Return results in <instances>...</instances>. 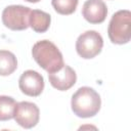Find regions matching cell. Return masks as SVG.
Here are the masks:
<instances>
[{"label":"cell","mask_w":131,"mask_h":131,"mask_svg":"<svg viewBox=\"0 0 131 131\" xmlns=\"http://www.w3.org/2000/svg\"><path fill=\"white\" fill-rule=\"evenodd\" d=\"M31 9L24 5H9L2 11L3 25L12 31L27 30L29 25V16Z\"/></svg>","instance_id":"5b68a950"},{"label":"cell","mask_w":131,"mask_h":131,"mask_svg":"<svg viewBox=\"0 0 131 131\" xmlns=\"http://www.w3.org/2000/svg\"><path fill=\"white\" fill-rule=\"evenodd\" d=\"M13 118L20 127L31 129L38 124L40 111L37 104L34 102L20 101L15 105Z\"/></svg>","instance_id":"8992f818"},{"label":"cell","mask_w":131,"mask_h":131,"mask_svg":"<svg viewBox=\"0 0 131 131\" xmlns=\"http://www.w3.org/2000/svg\"><path fill=\"white\" fill-rule=\"evenodd\" d=\"M79 0H51V5L54 10L62 15H69L75 12Z\"/></svg>","instance_id":"4fadbf2b"},{"label":"cell","mask_w":131,"mask_h":131,"mask_svg":"<svg viewBox=\"0 0 131 131\" xmlns=\"http://www.w3.org/2000/svg\"><path fill=\"white\" fill-rule=\"evenodd\" d=\"M25 1L30 2V3H37V2H39V1H41V0H25Z\"/></svg>","instance_id":"5bb4252c"},{"label":"cell","mask_w":131,"mask_h":131,"mask_svg":"<svg viewBox=\"0 0 131 131\" xmlns=\"http://www.w3.org/2000/svg\"><path fill=\"white\" fill-rule=\"evenodd\" d=\"M82 15L90 24H101L107 15L106 4L102 0H87L83 4Z\"/></svg>","instance_id":"9c48e42d"},{"label":"cell","mask_w":131,"mask_h":131,"mask_svg":"<svg viewBox=\"0 0 131 131\" xmlns=\"http://www.w3.org/2000/svg\"><path fill=\"white\" fill-rule=\"evenodd\" d=\"M71 106L74 114L79 118L94 117L100 110L101 99L99 94L91 87L79 88L72 96Z\"/></svg>","instance_id":"7a4b0ae2"},{"label":"cell","mask_w":131,"mask_h":131,"mask_svg":"<svg viewBox=\"0 0 131 131\" xmlns=\"http://www.w3.org/2000/svg\"><path fill=\"white\" fill-rule=\"evenodd\" d=\"M18 87L20 91L28 96H39L44 89L43 76L33 70L25 71L19 77Z\"/></svg>","instance_id":"52a82bcc"},{"label":"cell","mask_w":131,"mask_h":131,"mask_svg":"<svg viewBox=\"0 0 131 131\" xmlns=\"http://www.w3.org/2000/svg\"><path fill=\"white\" fill-rule=\"evenodd\" d=\"M107 34L114 44L123 45L131 38V12L128 9H122L115 12L110 20Z\"/></svg>","instance_id":"3957f363"},{"label":"cell","mask_w":131,"mask_h":131,"mask_svg":"<svg viewBox=\"0 0 131 131\" xmlns=\"http://www.w3.org/2000/svg\"><path fill=\"white\" fill-rule=\"evenodd\" d=\"M16 101L11 96L0 95V121H8L13 118Z\"/></svg>","instance_id":"7c38bea8"},{"label":"cell","mask_w":131,"mask_h":131,"mask_svg":"<svg viewBox=\"0 0 131 131\" xmlns=\"http://www.w3.org/2000/svg\"><path fill=\"white\" fill-rule=\"evenodd\" d=\"M50 23L51 16L49 13L39 9L31 10L29 16V25L36 33H45L49 29Z\"/></svg>","instance_id":"30bf717a"},{"label":"cell","mask_w":131,"mask_h":131,"mask_svg":"<svg viewBox=\"0 0 131 131\" xmlns=\"http://www.w3.org/2000/svg\"><path fill=\"white\" fill-rule=\"evenodd\" d=\"M17 68L15 55L8 50H0V76H9Z\"/></svg>","instance_id":"8fae6325"},{"label":"cell","mask_w":131,"mask_h":131,"mask_svg":"<svg viewBox=\"0 0 131 131\" xmlns=\"http://www.w3.org/2000/svg\"><path fill=\"white\" fill-rule=\"evenodd\" d=\"M48 79L53 88L59 91H67L75 85L77 75L70 66L63 64L60 70L48 74Z\"/></svg>","instance_id":"ba28073f"},{"label":"cell","mask_w":131,"mask_h":131,"mask_svg":"<svg viewBox=\"0 0 131 131\" xmlns=\"http://www.w3.org/2000/svg\"><path fill=\"white\" fill-rule=\"evenodd\" d=\"M103 46L101 35L93 30L82 33L76 41V51L84 59H90L98 55Z\"/></svg>","instance_id":"277c9868"},{"label":"cell","mask_w":131,"mask_h":131,"mask_svg":"<svg viewBox=\"0 0 131 131\" xmlns=\"http://www.w3.org/2000/svg\"><path fill=\"white\" fill-rule=\"evenodd\" d=\"M32 55L35 61L48 74L60 70L64 62L57 46L49 40H41L33 45Z\"/></svg>","instance_id":"6da1fadb"}]
</instances>
